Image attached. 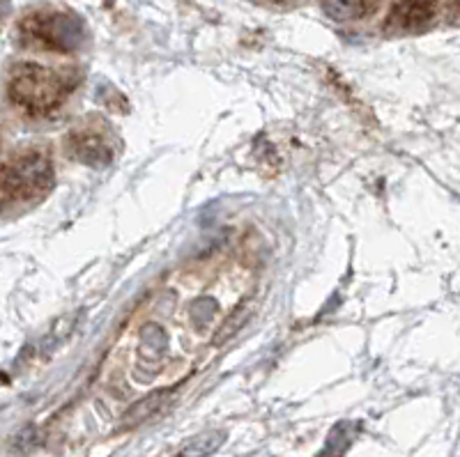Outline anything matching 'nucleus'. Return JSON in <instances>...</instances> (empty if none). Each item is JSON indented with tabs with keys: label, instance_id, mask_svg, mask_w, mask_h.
<instances>
[{
	"label": "nucleus",
	"instance_id": "1",
	"mask_svg": "<svg viewBox=\"0 0 460 457\" xmlns=\"http://www.w3.org/2000/svg\"><path fill=\"white\" fill-rule=\"evenodd\" d=\"M79 85V74L58 72L37 63L14 65L7 97L28 118H51Z\"/></svg>",
	"mask_w": 460,
	"mask_h": 457
},
{
	"label": "nucleus",
	"instance_id": "2",
	"mask_svg": "<svg viewBox=\"0 0 460 457\" xmlns=\"http://www.w3.org/2000/svg\"><path fill=\"white\" fill-rule=\"evenodd\" d=\"M53 189V162L42 150H26L0 163V216L42 203Z\"/></svg>",
	"mask_w": 460,
	"mask_h": 457
},
{
	"label": "nucleus",
	"instance_id": "3",
	"mask_svg": "<svg viewBox=\"0 0 460 457\" xmlns=\"http://www.w3.org/2000/svg\"><path fill=\"white\" fill-rule=\"evenodd\" d=\"M19 37L26 47L72 53L84 47L85 23L79 14L65 10H35L19 23Z\"/></svg>",
	"mask_w": 460,
	"mask_h": 457
},
{
	"label": "nucleus",
	"instance_id": "4",
	"mask_svg": "<svg viewBox=\"0 0 460 457\" xmlns=\"http://www.w3.org/2000/svg\"><path fill=\"white\" fill-rule=\"evenodd\" d=\"M67 154L90 168H106L115 156V147L109 134L102 129L72 131L65 141Z\"/></svg>",
	"mask_w": 460,
	"mask_h": 457
},
{
	"label": "nucleus",
	"instance_id": "5",
	"mask_svg": "<svg viewBox=\"0 0 460 457\" xmlns=\"http://www.w3.org/2000/svg\"><path fill=\"white\" fill-rule=\"evenodd\" d=\"M438 0H394L387 28L398 32H417L429 26L435 16Z\"/></svg>",
	"mask_w": 460,
	"mask_h": 457
},
{
	"label": "nucleus",
	"instance_id": "6",
	"mask_svg": "<svg viewBox=\"0 0 460 457\" xmlns=\"http://www.w3.org/2000/svg\"><path fill=\"white\" fill-rule=\"evenodd\" d=\"M382 0H323L324 14L339 23H352L376 14Z\"/></svg>",
	"mask_w": 460,
	"mask_h": 457
},
{
	"label": "nucleus",
	"instance_id": "7",
	"mask_svg": "<svg viewBox=\"0 0 460 457\" xmlns=\"http://www.w3.org/2000/svg\"><path fill=\"white\" fill-rule=\"evenodd\" d=\"M168 400V391H155V393L146 395L143 400L134 402V405L127 409V414L122 416L120 427L122 430H131V427H138L141 423L150 421L152 416L157 414L164 407V402Z\"/></svg>",
	"mask_w": 460,
	"mask_h": 457
},
{
	"label": "nucleus",
	"instance_id": "8",
	"mask_svg": "<svg viewBox=\"0 0 460 457\" xmlns=\"http://www.w3.org/2000/svg\"><path fill=\"white\" fill-rule=\"evenodd\" d=\"M226 442V432L221 430H208L200 432V435L191 436L180 446L178 455L180 457H209L215 455Z\"/></svg>",
	"mask_w": 460,
	"mask_h": 457
},
{
	"label": "nucleus",
	"instance_id": "9",
	"mask_svg": "<svg viewBox=\"0 0 460 457\" xmlns=\"http://www.w3.org/2000/svg\"><path fill=\"white\" fill-rule=\"evenodd\" d=\"M7 14H10V0H0V26L7 19Z\"/></svg>",
	"mask_w": 460,
	"mask_h": 457
},
{
	"label": "nucleus",
	"instance_id": "10",
	"mask_svg": "<svg viewBox=\"0 0 460 457\" xmlns=\"http://www.w3.org/2000/svg\"><path fill=\"white\" fill-rule=\"evenodd\" d=\"M262 3H272V5H283L288 0H262Z\"/></svg>",
	"mask_w": 460,
	"mask_h": 457
},
{
	"label": "nucleus",
	"instance_id": "11",
	"mask_svg": "<svg viewBox=\"0 0 460 457\" xmlns=\"http://www.w3.org/2000/svg\"><path fill=\"white\" fill-rule=\"evenodd\" d=\"M454 3H456V7H458V12H460V0H454Z\"/></svg>",
	"mask_w": 460,
	"mask_h": 457
}]
</instances>
